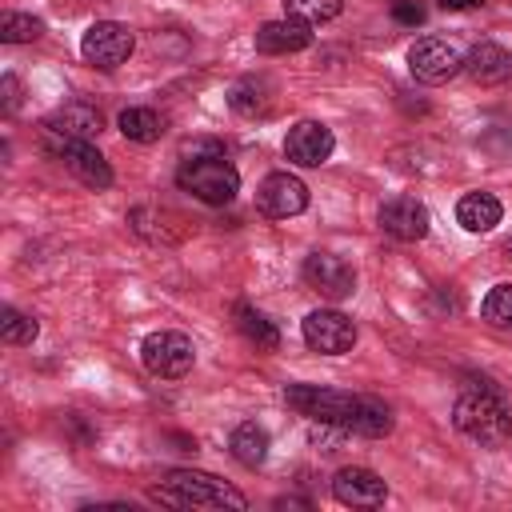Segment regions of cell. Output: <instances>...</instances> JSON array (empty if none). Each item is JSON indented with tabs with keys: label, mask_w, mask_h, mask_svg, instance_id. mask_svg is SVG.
Masks as SVG:
<instances>
[{
	"label": "cell",
	"mask_w": 512,
	"mask_h": 512,
	"mask_svg": "<svg viewBox=\"0 0 512 512\" xmlns=\"http://www.w3.org/2000/svg\"><path fill=\"white\" fill-rule=\"evenodd\" d=\"M452 420L464 436H472L476 444H488V448H500L512 440V408L500 400L496 388L480 384V388H468L456 408H452Z\"/></svg>",
	"instance_id": "obj_1"
},
{
	"label": "cell",
	"mask_w": 512,
	"mask_h": 512,
	"mask_svg": "<svg viewBox=\"0 0 512 512\" xmlns=\"http://www.w3.org/2000/svg\"><path fill=\"white\" fill-rule=\"evenodd\" d=\"M152 496L172 508H248L240 488H232L208 472H192V468L168 472V480L160 488H152Z\"/></svg>",
	"instance_id": "obj_2"
},
{
	"label": "cell",
	"mask_w": 512,
	"mask_h": 512,
	"mask_svg": "<svg viewBox=\"0 0 512 512\" xmlns=\"http://www.w3.org/2000/svg\"><path fill=\"white\" fill-rule=\"evenodd\" d=\"M176 184L184 192H192L196 200H204V204H228L240 192V172L224 156H200V160L180 164Z\"/></svg>",
	"instance_id": "obj_3"
},
{
	"label": "cell",
	"mask_w": 512,
	"mask_h": 512,
	"mask_svg": "<svg viewBox=\"0 0 512 512\" xmlns=\"http://www.w3.org/2000/svg\"><path fill=\"white\" fill-rule=\"evenodd\" d=\"M44 148L88 188H108L112 184V168L108 160L92 148V140H68V136H56V132H44Z\"/></svg>",
	"instance_id": "obj_4"
},
{
	"label": "cell",
	"mask_w": 512,
	"mask_h": 512,
	"mask_svg": "<svg viewBox=\"0 0 512 512\" xmlns=\"http://www.w3.org/2000/svg\"><path fill=\"white\" fill-rule=\"evenodd\" d=\"M140 360H144V368L152 376L176 380L196 364V348H192V340L184 332H152L140 344Z\"/></svg>",
	"instance_id": "obj_5"
},
{
	"label": "cell",
	"mask_w": 512,
	"mask_h": 512,
	"mask_svg": "<svg viewBox=\"0 0 512 512\" xmlns=\"http://www.w3.org/2000/svg\"><path fill=\"white\" fill-rule=\"evenodd\" d=\"M132 48H136V36L124 24H116V20H96L84 32V40H80V56L92 68H104V72L108 68H120L132 56Z\"/></svg>",
	"instance_id": "obj_6"
},
{
	"label": "cell",
	"mask_w": 512,
	"mask_h": 512,
	"mask_svg": "<svg viewBox=\"0 0 512 512\" xmlns=\"http://www.w3.org/2000/svg\"><path fill=\"white\" fill-rule=\"evenodd\" d=\"M284 400H288V408H296V412L308 416V420L340 424V428H344V420H348L356 396L336 392V388H320V384H288V388H284Z\"/></svg>",
	"instance_id": "obj_7"
},
{
	"label": "cell",
	"mask_w": 512,
	"mask_h": 512,
	"mask_svg": "<svg viewBox=\"0 0 512 512\" xmlns=\"http://www.w3.org/2000/svg\"><path fill=\"white\" fill-rule=\"evenodd\" d=\"M304 344L324 356H344L356 344V324L336 308H316L304 316Z\"/></svg>",
	"instance_id": "obj_8"
},
{
	"label": "cell",
	"mask_w": 512,
	"mask_h": 512,
	"mask_svg": "<svg viewBox=\"0 0 512 512\" xmlns=\"http://www.w3.org/2000/svg\"><path fill=\"white\" fill-rule=\"evenodd\" d=\"M460 68H464L460 52H456L448 40H440V36H424V40H416V44L408 48V72H412L420 84H444V80H452Z\"/></svg>",
	"instance_id": "obj_9"
},
{
	"label": "cell",
	"mask_w": 512,
	"mask_h": 512,
	"mask_svg": "<svg viewBox=\"0 0 512 512\" xmlns=\"http://www.w3.org/2000/svg\"><path fill=\"white\" fill-rule=\"evenodd\" d=\"M256 208L272 220H288V216H300L308 208V188L300 176L292 172H268L256 188Z\"/></svg>",
	"instance_id": "obj_10"
},
{
	"label": "cell",
	"mask_w": 512,
	"mask_h": 512,
	"mask_svg": "<svg viewBox=\"0 0 512 512\" xmlns=\"http://www.w3.org/2000/svg\"><path fill=\"white\" fill-rule=\"evenodd\" d=\"M304 280L312 292H320L324 300H344L356 292V272L348 260H340L336 252H312L304 260Z\"/></svg>",
	"instance_id": "obj_11"
},
{
	"label": "cell",
	"mask_w": 512,
	"mask_h": 512,
	"mask_svg": "<svg viewBox=\"0 0 512 512\" xmlns=\"http://www.w3.org/2000/svg\"><path fill=\"white\" fill-rule=\"evenodd\" d=\"M332 148H336V136H332V128L320 124V120H300V124H292L288 136H284V156H288L292 164H300V168H320V164L332 156Z\"/></svg>",
	"instance_id": "obj_12"
},
{
	"label": "cell",
	"mask_w": 512,
	"mask_h": 512,
	"mask_svg": "<svg viewBox=\"0 0 512 512\" xmlns=\"http://www.w3.org/2000/svg\"><path fill=\"white\" fill-rule=\"evenodd\" d=\"M380 228L392 236V240H424L428 236V208L416 200V196H392L380 204Z\"/></svg>",
	"instance_id": "obj_13"
},
{
	"label": "cell",
	"mask_w": 512,
	"mask_h": 512,
	"mask_svg": "<svg viewBox=\"0 0 512 512\" xmlns=\"http://www.w3.org/2000/svg\"><path fill=\"white\" fill-rule=\"evenodd\" d=\"M332 496L348 508H376V504H384L388 488L372 468H340L332 476Z\"/></svg>",
	"instance_id": "obj_14"
},
{
	"label": "cell",
	"mask_w": 512,
	"mask_h": 512,
	"mask_svg": "<svg viewBox=\"0 0 512 512\" xmlns=\"http://www.w3.org/2000/svg\"><path fill=\"white\" fill-rule=\"evenodd\" d=\"M100 128H104L100 108H92L84 100H68L44 120V132H56V136H68V140H92Z\"/></svg>",
	"instance_id": "obj_15"
},
{
	"label": "cell",
	"mask_w": 512,
	"mask_h": 512,
	"mask_svg": "<svg viewBox=\"0 0 512 512\" xmlns=\"http://www.w3.org/2000/svg\"><path fill=\"white\" fill-rule=\"evenodd\" d=\"M464 72L484 84V88H496V84H508L512 80V52L504 44H476L468 56H464Z\"/></svg>",
	"instance_id": "obj_16"
},
{
	"label": "cell",
	"mask_w": 512,
	"mask_h": 512,
	"mask_svg": "<svg viewBox=\"0 0 512 512\" xmlns=\"http://www.w3.org/2000/svg\"><path fill=\"white\" fill-rule=\"evenodd\" d=\"M308 44H312L308 24H300V20H292V16L268 20V24L256 32V52H264V56H288V52H300V48H308Z\"/></svg>",
	"instance_id": "obj_17"
},
{
	"label": "cell",
	"mask_w": 512,
	"mask_h": 512,
	"mask_svg": "<svg viewBox=\"0 0 512 512\" xmlns=\"http://www.w3.org/2000/svg\"><path fill=\"white\" fill-rule=\"evenodd\" d=\"M344 432H356V436H388L392 432V412H388V404L384 400H376V396H356L352 400V412H348V420H344Z\"/></svg>",
	"instance_id": "obj_18"
},
{
	"label": "cell",
	"mask_w": 512,
	"mask_h": 512,
	"mask_svg": "<svg viewBox=\"0 0 512 512\" xmlns=\"http://www.w3.org/2000/svg\"><path fill=\"white\" fill-rule=\"evenodd\" d=\"M500 216H504V208H500V200L492 192H468L456 204V220L468 232H492L500 224Z\"/></svg>",
	"instance_id": "obj_19"
},
{
	"label": "cell",
	"mask_w": 512,
	"mask_h": 512,
	"mask_svg": "<svg viewBox=\"0 0 512 512\" xmlns=\"http://www.w3.org/2000/svg\"><path fill=\"white\" fill-rule=\"evenodd\" d=\"M228 448H232V456H236L244 468H260V464L268 460V432H264L260 424H252V420H248V424H236Z\"/></svg>",
	"instance_id": "obj_20"
},
{
	"label": "cell",
	"mask_w": 512,
	"mask_h": 512,
	"mask_svg": "<svg viewBox=\"0 0 512 512\" xmlns=\"http://www.w3.org/2000/svg\"><path fill=\"white\" fill-rule=\"evenodd\" d=\"M232 316H236V328L244 332V340H252V344L264 348V352H276V348H280V332H276V324H272L264 312H256L252 304H236Z\"/></svg>",
	"instance_id": "obj_21"
},
{
	"label": "cell",
	"mask_w": 512,
	"mask_h": 512,
	"mask_svg": "<svg viewBox=\"0 0 512 512\" xmlns=\"http://www.w3.org/2000/svg\"><path fill=\"white\" fill-rule=\"evenodd\" d=\"M120 132H124V140H136V144H152V140H160L164 136V116L156 112V108H124L120 112Z\"/></svg>",
	"instance_id": "obj_22"
},
{
	"label": "cell",
	"mask_w": 512,
	"mask_h": 512,
	"mask_svg": "<svg viewBox=\"0 0 512 512\" xmlns=\"http://www.w3.org/2000/svg\"><path fill=\"white\" fill-rule=\"evenodd\" d=\"M268 92H272V84H268L264 76H244V80L232 84L228 104H232L240 116H256V112H268Z\"/></svg>",
	"instance_id": "obj_23"
},
{
	"label": "cell",
	"mask_w": 512,
	"mask_h": 512,
	"mask_svg": "<svg viewBox=\"0 0 512 512\" xmlns=\"http://www.w3.org/2000/svg\"><path fill=\"white\" fill-rule=\"evenodd\" d=\"M344 8V0H284V16L300 20V24H324V20H336Z\"/></svg>",
	"instance_id": "obj_24"
},
{
	"label": "cell",
	"mask_w": 512,
	"mask_h": 512,
	"mask_svg": "<svg viewBox=\"0 0 512 512\" xmlns=\"http://www.w3.org/2000/svg\"><path fill=\"white\" fill-rule=\"evenodd\" d=\"M36 320L32 316H24V312H16V308H4L0 312V336H4V344H32L36 340Z\"/></svg>",
	"instance_id": "obj_25"
},
{
	"label": "cell",
	"mask_w": 512,
	"mask_h": 512,
	"mask_svg": "<svg viewBox=\"0 0 512 512\" xmlns=\"http://www.w3.org/2000/svg\"><path fill=\"white\" fill-rule=\"evenodd\" d=\"M480 312H484L488 324H496V328H512V284H496V288L484 296Z\"/></svg>",
	"instance_id": "obj_26"
},
{
	"label": "cell",
	"mask_w": 512,
	"mask_h": 512,
	"mask_svg": "<svg viewBox=\"0 0 512 512\" xmlns=\"http://www.w3.org/2000/svg\"><path fill=\"white\" fill-rule=\"evenodd\" d=\"M36 36H40L36 16H24V12H4L0 16V40L4 44H24V40H36Z\"/></svg>",
	"instance_id": "obj_27"
},
{
	"label": "cell",
	"mask_w": 512,
	"mask_h": 512,
	"mask_svg": "<svg viewBox=\"0 0 512 512\" xmlns=\"http://www.w3.org/2000/svg\"><path fill=\"white\" fill-rule=\"evenodd\" d=\"M200 156H224L220 140H184L180 144V160H200Z\"/></svg>",
	"instance_id": "obj_28"
},
{
	"label": "cell",
	"mask_w": 512,
	"mask_h": 512,
	"mask_svg": "<svg viewBox=\"0 0 512 512\" xmlns=\"http://www.w3.org/2000/svg\"><path fill=\"white\" fill-rule=\"evenodd\" d=\"M392 20L416 28L424 20V4H416V0H392Z\"/></svg>",
	"instance_id": "obj_29"
},
{
	"label": "cell",
	"mask_w": 512,
	"mask_h": 512,
	"mask_svg": "<svg viewBox=\"0 0 512 512\" xmlns=\"http://www.w3.org/2000/svg\"><path fill=\"white\" fill-rule=\"evenodd\" d=\"M0 96H4V112H16L20 108V80L16 76H4L0 80Z\"/></svg>",
	"instance_id": "obj_30"
},
{
	"label": "cell",
	"mask_w": 512,
	"mask_h": 512,
	"mask_svg": "<svg viewBox=\"0 0 512 512\" xmlns=\"http://www.w3.org/2000/svg\"><path fill=\"white\" fill-rule=\"evenodd\" d=\"M484 0H440V8H448V12H464V8H480Z\"/></svg>",
	"instance_id": "obj_31"
}]
</instances>
